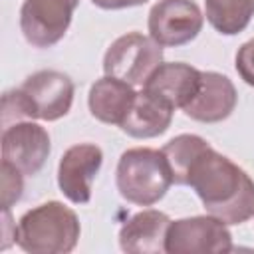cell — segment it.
Masks as SVG:
<instances>
[{
  "mask_svg": "<svg viewBox=\"0 0 254 254\" xmlns=\"http://www.w3.org/2000/svg\"><path fill=\"white\" fill-rule=\"evenodd\" d=\"M163 64V46H159L151 36L139 32H129L119 36L105 52L103 71L105 75L123 79L133 87H143L147 77Z\"/></svg>",
  "mask_w": 254,
  "mask_h": 254,
  "instance_id": "5b68a950",
  "label": "cell"
},
{
  "mask_svg": "<svg viewBox=\"0 0 254 254\" xmlns=\"http://www.w3.org/2000/svg\"><path fill=\"white\" fill-rule=\"evenodd\" d=\"M238 101L234 83L218 71H202L196 95L183 107L185 115L200 123H218L226 119Z\"/></svg>",
  "mask_w": 254,
  "mask_h": 254,
  "instance_id": "8fae6325",
  "label": "cell"
},
{
  "mask_svg": "<svg viewBox=\"0 0 254 254\" xmlns=\"http://www.w3.org/2000/svg\"><path fill=\"white\" fill-rule=\"evenodd\" d=\"M2 163L12 165L24 177L36 175L50 155L48 131L32 119L14 121L2 129Z\"/></svg>",
  "mask_w": 254,
  "mask_h": 254,
  "instance_id": "9c48e42d",
  "label": "cell"
},
{
  "mask_svg": "<svg viewBox=\"0 0 254 254\" xmlns=\"http://www.w3.org/2000/svg\"><path fill=\"white\" fill-rule=\"evenodd\" d=\"M73 103V81L56 69H42L24 79L18 89L2 97V125L24 119L56 121L69 113Z\"/></svg>",
  "mask_w": 254,
  "mask_h": 254,
  "instance_id": "7a4b0ae2",
  "label": "cell"
},
{
  "mask_svg": "<svg viewBox=\"0 0 254 254\" xmlns=\"http://www.w3.org/2000/svg\"><path fill=\"white\" fill-rule=\"evenodd\" d=\"M204 16L192 0H159L147 20L149 36L163 48L192 42L202 30Z\"/></svg>",
  "mask_w": 254,
  "mask_h": 254,
  "instance_id": "52a82bcc",
  "label": "cell"
},
{
  "mask_svg": "<svg viewBox=\"0 0 254 254\" xmlns=\"http://www.w3.org/2000/svg\"><path fill=\"white\" fill-rule=\"evenodd\" d=\"M204 14L216 32L236 36L254 16V0H204Z\"/></svg>",
  "mask_w": 254,
  "mask_h": 254,
  "instance_id": "2e32d148",
  "label": "cell"
},
{
  "mask_svg": "<svg viewBox=\"0 0 254 254\" xmlns=\"http://www.w3.org/2000/svg\"><path fill=\"white\" fill-rule=\"evenodd\" d=\"M165 250L169 254H206V252H230L232 234L226 224L212 216H190L171 220L167 230Z\"/></svg>",
  "mask_w": 254,
  "mask_h": 254,
  "instance_id": "8992f818",
  "label": "cell"
},
{
  "mask_svg": "<svg viewBox=\"0 0 254 254\" xmlns=\"http://www.w3.org/2000/svg\"><path fill=\"white\" fill-rule=\"evenodd\" d=\"M200 81H202L200 69L183 62H171L157 65L155 71L147 77L143 89L161 97L173 109L177 107L183 109L196 95Z\"/></svg>",
  "mask_w": 254,
  "mask_h": 254,
  "instance_id": "7c38bea8",
  "label": "cell"
},
{
  "mask_svg": "<svg viewBox=\"0 0 254 254\" xmlns=\"http://www.w3.org/2000/svg\"><path fill=\"white\" fill-rule=\"evenodd\" d=\"M135 95L137 91L131 83L111 75H103L89 89V111L101 123L121 125L135 101Z\"/></svg>",
  "mask_w": 254,
  "mask_h": 254,
  "instance_id": "9a60e30c",
  "label": "cell"
},
{
  "mask_svg": "<svg viewBox=\"0 0 254 254\" xmlns=\"http://www.w3.org/2000/svg\"><path fill=\"white\" fill-rule=\"evenodd\" d=\"M173 111L175 109L167 101H163L161 97H157L141 87V91H137V95H135V101H133L127 117L123 119V123L119 127L123 133H127L129 137H135V139L159 137L171 127Z\"/></svg>",
  "mask_w": 254,
  "mask_h": 254,
  "instance_id": "5bb4252c",
  "label": "cell"
},
{
  "mask_svg": "<svg viewBox=\"0 0 254 254\" xmlns=\"http://www.w3.org/2000/svg\"><path fill=\"white\" fill-rule=\"evenodd\" d=\"M77 214L60 200H50L24 212L16 226V244L30 254H65L79 240Z\"/></svg>",
  "mask_w": 254,
  "mask_h": 254,
  "instance_id": "3957f363",
  "label": "cell"
},
{
  "mask_svg": "<svg viewBox=\"0 0 254 254\" xmlns=\"http://www.w3.org/2000/svg\"><path fill=\"white\" fill-rule=\"evenodd\" d=\"M103 153L93 143H79L69 147L58 167V185L67 200L85 204L91 198V183L99 173Z\"/></svg>",
  "mask_w": 254,
  "mask_h": 254,
  "instance_id": "30bf717a",
  "label": "cell"
},
{
  "mask_svg": "<svg viewBox=\"0 0 254 254\" xmlns=\"http://www.w3.org/2000/svg\"><path fill=\"white\" fill-rule=\"evenodd\" d=\"M115 183L119 194L127 202L151 206L167 194L173 185V173L163 151L135 147L119 157Z\"/></svg>",
  "mask_w": 254,
  "mask_h": 254,
  "instance_id": "277c9868",
  "label": "cell"
},
{
  "mask_svg": "<svg viewBox=\"0 0 254 254\" xmlns=\"http://www.w3.org/2000/svg\"><path fill=\"white\" fill-rule=\"evenodd\" d=\"M171 218L155 208L133 214L119 230V246L129 254H161L165 250Z\"/></svg>",
  "mask_w": 254,
  "mask_h": 254,
  "instance_id": "4fadbf2b",
  "label": "cell"
},
{
  "mask_svg": "<svg viewBox=\"0 0 254 254\" xmlns=\"http://www.w3.org/2000/svg\"><path fill=\"white\" fill-rule=\"evenodd\" d=\"M79 0H24L20 8V30L34 48H52L58 44L77 8Z\"/></svg>",
  "mask_w": 254,
  "mask_h": 254,
  "instance_id": "ba28073f",
  "label": "cell"
},
{
  "mask_svg": "<svg viewBox=\"0 0 254 254\" xmlns=\"http://www.w3.org/2000/svg\"><path fill=\"white\" fill-rule=\"evenodd\" d=\"M97 8L103 10H123V8H133V6H141L147 0H91Z\"/></svg>",
  "mask_w": 254,
  "mask_h": 254,
  "instance_id": "d6986e66",
  "label": "cell"
},
{
  "mask_svg": "<svg viewBox=\"0 0 254 254\" xmlns=\"http://www.w3.org/2000/svg\"><path fill=\"white\" fill-rule=\"evenodd\" d=\"M236 71L244 83L254 87V38L244 42L236 52Z\"/></svg>",
  "mask_w": 254,
  "mask_h": 254,
  "instance_id": "ac0fdd59",
  "label": "cell"
},
{
  "mask_svg": "<svg viewBox=\"0 0 254 254\" xmlns=\"http://www.w3.org/2000/svg\"><path fill=\"white\" fill-rule=\"evenodd\" d=\"M22 177L24 175L18 169H14L8 163H2V208L4 210H10V206L22 198V190H24Z\"/></svg>",
  "mask_w": 254,
  "mask_h": 254,
  "instance_id": "e0dca14e",
  "label": "cell"
},
{
  "mask_svg": "<svg viewBox=\"0 0 254 254\" xmlns=\"http://www.w3.org/2000/svg\"><path fill=\"white\" fill-rule=\"evenodd\" d=\"M181 185L190 187L206 212L224 224H242L254 216V181L206 141L190 159Z\"/></svg>",
  "mask_w": 254,
  "mask_h": 254,
  "instance_id": "6da1fadb",
  "label": "cell"
}]
</instances>
